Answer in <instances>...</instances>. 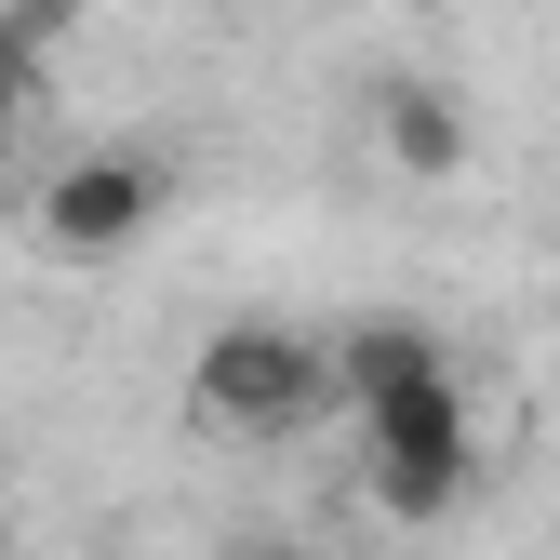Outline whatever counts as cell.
Instances as JSON below:
<instances>
[{
	"instance_id": "3957f363",
	"label": "cell",
	"mask_w": 560,
	"mask_h": 560,
	"mask_svg": "<svg viewBox=\"0 0 560 560\" xmlns=\"http://www.w3.org/2000/svg\"><path fill=\"white\" fill-rule=\"evenodd\" d=\"M174 200V148H81V161H54V187H40V241L54 254H133L148 241V214Z\"/></svg>"
},
{
	"instance_id": "6da1fadb",
	"label": "cell",
	"mask_w": 560,
	"mask_h": 560,
	"mask_svg": "<svg viewBox=\"0 0 560 560\" xmlns=\"http://www.w3.org/2000/svg\"><path fill=\"white\" fill-rule=\"evenodd\" d=\"M187 400L214 413L228 441H307L320 413L347 400V374H334V334H294V320H228V334H200Z\"/></svg>"
},
{
	"instance_id": "ba28073f",
	"label": "cell",
	"mask_w": 560,
	"mask_h": 560,
	"mask_svg": "<svg viewBox=\"0 0 560 560\" xmlns=\"http://www.w3.org/2000/svg\"><path fill=\"white\" fill-rule=\"evenodd\" d=\"M0 200H14V148H0Z\"/></svg>"
},
{
	"instance_id": "7a4b0ae2",
	"label": "cell",
	"mask_w": 560,
	"mask_h": 560,
	"mask_svg": "<svg viewBox=\"0 0 560 560\" xmlns=\"http://www.w3.org/2000/svg\"><path fill=\"white\" fill-rule=\"evenodd\" d=\"M361 441H374V494H387V521H441V508L467 494V400H454V374L361 400Z\"/></svg>"
},
{
	"instance_id": "8992f818",
	"label": "cell",
	"mask_w": 560,
	"mask_h": 560,
	"mask_svg": "<svg viewBox=\"0 0 560 560\" xmlns=\"http://www.w3.org/2000/svg\"><path fill=\"white\" fill-rule=\"evenodd\" d=\"M81 14H94V0H0V27H27V40H67Z\"/></svg>"
},
{
	"instance_id": "277c9868",
	"label": "cell",
	"mask_w": 560,
	"mask_h": 560,
	"mask_svg": "<svg viewBox=\"0 0 560 560\" xmlns=\"http://www.w3.org/2000/svg\"><path fill=\"white\" fill-rule=\"evenodd\" d=\"M374 133H387V161H400L413 187L467 174V107H454L441 81H387V94H374Z\"/></svg>"
},
{
	"instance_id": "5b68a950",
	"label": "cell",
	"mask_w": 560,
	"mask_h": 560,
	"mask_svg": "<svg viewBox=\"0 0 560 560\" xmlns=\"http://www.w3.org/2000/svg\"><path fill=\"white\" fill-rule=\"evenodd\" d=\"M27 81H40V40H27V27H0V133H14V107H27Z\"/></svg>"
},
{
	"instance_id": "52a82bcc",
	"label": "cell",
	"mask_w": 560,
	"mask_h": 560,
	"mask_svg": "<svg viewBox=\"0 0 560 560\" xmlns=\"http://www.w3.org/2000/svg\"><path fill=\"white\" fill-rule=\"evenodd\" d=\"M214 560H320V547H294V534H228Z\"/></svg>"
}]
</instances>
